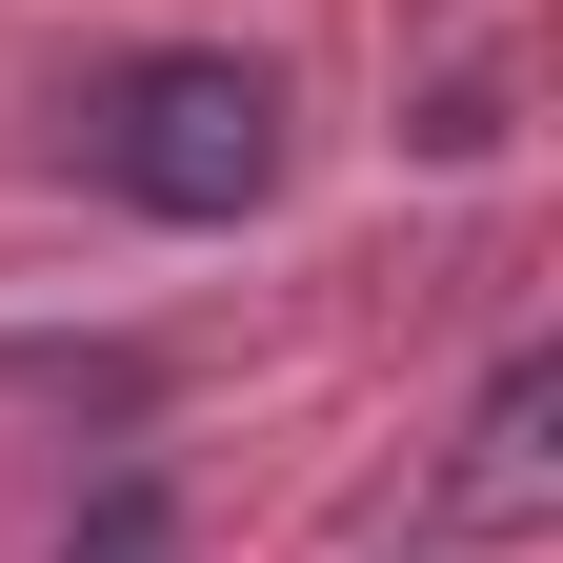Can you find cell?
Listing matches in <instances>:
<instances>
[{"label":"cell","instance_id":"7a4b0ae2","mask_svg":"<svg viewBox=\"0 0 563 563\" xmlns=\"http://www.w3.org/2000/svg\"><path fill=\"white\" fill-rule=\"evenodd\" d=\"M60 563H162V483H101V504L60 523Z\"/></svg>","mask_w":563,"mask_h":563},{"label":"cell","instance_id":"3957f363","mask_svg":"<svg viewBox=\"0 0 563 563\" xmlns=\"http://www.w3.org/2000/svg\"><path fill=\"white\" fill-rule=\"evenodd\" d=\"M523 443H543V363H504V383H483V483H523Z\"/></svg>","mask_w":563,"mask_h":563},{"label":"cell","instance_id":"6da1fadb","mask_svg":"<svg viewBox=\"0 0 563 563\" xmlns=\"http://www.w3.org/2000/svg\"><path fill=\"white\" fill-rule=\"evenodd\" d=\"M60 141H81V181L121 201V222L162 242H222L282 201V81L242 41H121L81 101H60Z\"/></svg>","mask_w":563,"mask_h":563}]
</instances>
